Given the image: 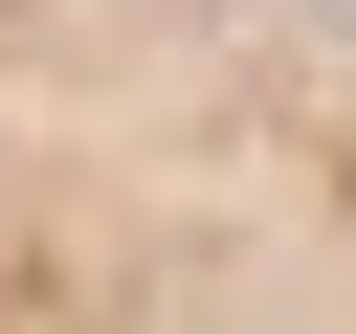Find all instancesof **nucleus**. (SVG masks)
<instances>
[{
  "instance_id": "1",
  "label": "nucleus",
  "mask_w": 356,
  "mask_h": 334,
  "mask_svg": "<svg viewBox=\"0 0 356 334\" xmlns=\"http://www.w3.org/2000/svg\"><path fill=\"white\" fill-rule=\"evenodd\" d=\"M0 334H356V0H0Z\"/></svg>"
}]
</instances>
